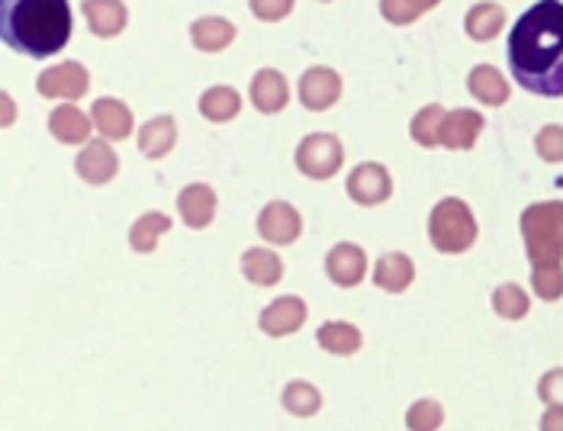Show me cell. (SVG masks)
I'll list each match as a JSON object with an SVG mask.
<instances>
[{"label":"cell","mask_w":563,"mask_h":431,"mask_svg":"<svg viewBox=\"0 0 563 431\" xmlns=\"http://www.w3.org/2000/svg\"><path fill=\"white\" fill-rule=\"evenodd\" d=\"M493 309H496V316H503V319H509V322H519V319L528 316L531 300H528V294L521 290L519 284H503V287H496V294H493Z\"/></svg>","instance_id":"30"},{"label":"cell","mask_w":563,"mask_h":431,"mask_svg":"<svg viewBox=\"0 0 563 431\" xmlns=\"http://www.w3.org/2000/svg\"><path fill=\"white\" fill-rule=\"evenodd\" d=\"M444 422V409L434 399H419L406 412V429L409 431H438Z\"/></svg>","instance_id":"32"},{"label":"cell","mask_w":563,"mask_h":431,"mask_svg":"<svg viewBox=\"0 0 563 431\" xmlns=\"http://www.w3.org/2000/svg\"><path fill=\"white\" fill-rule=\"evenodd\" d=\"M172 229V216L165 213H145L135 219V225L130 229V245L132 252H155L158 248V239Z\"/></svg>","instance_id":"27"},{"label":"cell","mask_w":563,"mask_h":431,"mask_svg":"<svg viewBox=\"0 0 563 431\" xmlns=\"http://www.w3.org/2000/svg\"><path fill=\"white\" fill-rule=\"evenodd\" d=\"M258 232L271 245H294L303 232V219L287 200H274L261 210Z\"/></svg>","instance_id":"8"},{"label":"cell","mask_w":563,"mask_h":431,"mask_svg":"<svg viewBox=\"0 0 563 431\" xmlns=\"http://www.w3.org/2000/svg\"><path fill=\"white\" fill-rule=\"evenodd\" d=\"M509 68L516 85L538 97H563V3L538 0L509 33Z\"/></svg>","instance_id":"1"},{"label":"cell","mask_w":563,"mask_h":431,"mask_svg":"<svg viewBox=\"0 0 563 431\" xmlns=\"http://www.w3.org/2000/svg\"><path fill=\"white\" fill-rule=\"evenodd\" d=\"M249 7L264 23H277L294 10V0H249Z\"/></svg>","instance_id":"35"},{"label":"cell","mask_w":563,"mask_h":431,"mask_svg":"<svg viewBox=\"0 0 563 431\" xmlns=\"http://www.w3.org/2000/svg\"><path fill=\"white\" fill-rule=\"evenodd\" d=\"M174 139H177V126H174V117H155L148 120L142 130H139V152L152 162L165 158L174 148Z\"/></svg>","instance_id":"21"},{"label":"cell","mask_w":563,"mask_h":431,"mask_svg":"<svg viewBox=\"0 0 563 431\" xmlns=\"http://www.w3.org/2000/svg\"><path fill=\"white\" fill-rule=\"evenodd\" d=\"M467 90L486 107H503L509 100V85H506L503 71L493 65H477L467 78Z\"/></svg>","instance_id":"22"},{"label":"cell","mask_w":563,"mask_h":431,"mask_svg":"<svg viewBox=\"0 0 563 431\" xmlns=\"http://www.w3.org/2000/svg\"><path fill=\"white\" fill-rule=\"evenodd\" d=\"M242 274L255 284V287H274L284 277V261L277 258L271 248H249L242 255Z\"/></svg>","instance_id":"23"},{"label":"cell","mask_w":563,"mask_h":431,"mask_svg":"<svg viewBox=\"0 0 563 431\" xmlns=\"http://www.w3.org/2000/svg\"><path fill=\"white\" fill-rule=\"evenodd\" d=\"M90 120H93V126H97V132H100L103 139H113V142L126 139L132 132V110L123 100H117V97H100V100H93Z\"/></svg>","instance_id":"15"},{"label":"cell","mask_w":563,"mask_h":431,"mask_svg":"<svg viewBox=\"0 0 563 431\" xmlns=\"http://www.w3.org/2000/svg\"><path fill=\"white\" fill-rule=\"evenodd\" d=\"M412 280H416V264H412V258H406L402 252L384 255L374 267V284L384 294H402Z\"/></svg>","instance_id":"19"},{"label":"cell","mask_w":563,"mask_h":431,"mask_svg":"<svg viewBox=\"0 0 563 431\" xmlns=\"http://www.w3.org/2000/svg\"><path fill=\"white\" fill-rule=\"evenodd\" d=\"M81 10H85L90 33H93V36H100V40H113V36H120V33H123V26H126V20H130V13H126V3H123V0H85V3H81Z\"/></svg>","instance_id":"14"},{"label":"cell","mask_w":563,"mask_h":431,"mask_svg":"<svg viewBox=\"0 0 563 431\" xmlns=\"http://www.w3.org/2000/svg\"><path fill=\"white\" fill-rule=\"evenodd\" d=\"M75 172H78L81 180L93 184V187L110 184L117 177V172H120V158L110 148V139H90L85 145V152L75 162Z\"/></svg>","instance_id":"9"},{"label":"cell","mask_w":563,"mask_h":431,"mask_svg":"<svg viewBox=\"0 0 563 431\" xmlns=\"http://www.w3.org/2000/svg\"><path fill=\"white\" fill-rule=\"evenodd\" d=\"M190 40L200 52H222L225 45L235 40V26L222 16H200L190 26Z\"/></svg>","instance_id":"25"},{"label":"cell","mask_w":563,"mask_h":431,"mask_svg":"<svg viewBox=\"0 0 563 431\" xmlns=\"http://www.w3.org/2000/svg\"><path fill=\"white\" fill-rule=\"evenodd\" d=\"M75 33L68 0H0V36L20 55L48 58Z\"/></svg>","instance_id":"2"},{"label":"cell","mask_w":563,"mask_h":431,"mask_svg":"<svg viewBox=\"0 0 563 431\" xmlns=\"http://www.w3.org/2000/svg\"><path fill=\"white\" fill-rule=\"evenodd\" d=\"M239 110H242V97H239V90H232V87L217 85L207 87V90L200 93V113H203L210 123H229V120L239 117Z\"/></svg>","instance_id":"24"},{"label":"cell","mask_w":563,"mask_h":431,"mask_svg":"<svg viewBox=\"0 0 563 431\" xmlns=\"http://www.w3.org/2000/svg\"><path fill=\"white\" fill-rule=\"evenodd\" d=\"M306 322V302L300 297H280L271 306H264V312L258 316V325L264 335L271 339H284L300 332Z\"/></svg>","instance_id":"11"},{"label":"cell","mask_w":563,"mask_h":431,"mask_svg":"<svg viewBox=\"0 0 563 431\" xmlns=\"http://www.w3.org/2000/svg\"><path fill=\"white\" fill-rule=\"evenodd\" d=\"M531 287L541 300L554 302L563 297V267H531Z\"/></svg>","instance_id":"33"},{"label":"cell","mask_w":563,"mask_h":431,"mask_svg":"<svg viewBox=\"0 0 563 431\" xmlns=\"http://www.w3.org/2000/svg\"><path fill=\"white\" fill-rule=\"evenodd\" d=\"M339 97H342V78H339L332 68H322V65L306 68L303 78H300V103H303L306 110L322 113V110H329Z\"/></svg>","instance_id":"10"},{"label":"cell","mask_w":563,"mask_h":431,"mask_svg":"<svg viewBox=\"0 0 563 431\" xmlns=\"http://www.w3.org/2000/svg\"><path fill=\"white\" fill-rule=\"evenodd\" d=\"M444 117H448V110L444 107H438V103H429V107H422L416 117H412V139L422 145V148H434V145H441V126H444Z\"/></svg>","instance_id":"29"},{"label":"cell","mask_w":563,"mask_h":431,"mask_svg":"<svg viewBox=\"0 0 563 431\" xmlns=\"http://www.w3.org/2000/svg\"><path fill=\"white\" fill-rule=\"evenodd\" d=\"M345 190L354 203H361V207H377V203H387V200H390L393 177L384 165L364 162V165H357L354 172L347 174Z\"/></svg>","instance_id":"7"},{"label":"cell","mask_w":563,"mask_h":431,"mask_svg":"<svg viewBox=\"0 0 563 431\" xmlns=\"http://www.w3.org/2000/svg\"><path fill=\"white\" fill-rule=\"evenodd\" d=\"M503 26H506V10H503L499 3H493V0L474 3V7L467 10V20H464L467 36L477 40V43L496 40V36L503 33Z\"/></svg>","instance_id":"20"},{"label":"cell","mask_w":563,"mask_h":431,"mask_svg":"<svg viewBox=\"0 0 563 431\" xmlns=\"http://www.w3.org/2000/svg\"><path fill=\"white\" fill-rule=\"evenodd\" d=\"M541 431H563V406H548L541 416Z\"/></svg>","instance_id":"37"},{"label":"cell","mask_w":563,"mask_h":431,"mask_svg":"<svg viewBox=\"0 0 563 431\" xmlns=\"http://www.w3.org/2000/svg\"><path fill=\"white\" fill-rule=\"evenodd\" d=\"M521 239L531 267H563V200L531 203L521 213Z\"/></svg>","instance_id":"3"},{"label":"cell","mask_w":563,"mask_h":431,"mask_svg":"<svg viewBox=\"0 0 563 431\" xmlns=\"http://www.w3.org/2000/svg\"><path fill=\"white\" fill-rule=\"evenodd\" d=\"M316 342L322 351H329V354H357L361 345H364V339H361V332L354 329V325H347V322H325V325H319V332H316Z\"/></svg>","instance_id":"26"},{"label":"cell","mask_w":563,"mask_h":431,"mask_svg":"<svg viewBox=\"0 0 563 431\" xmlns=\"http://www.w3.org/2000/svg\"><path fill=\"white\" fill-rule=\"evenodd\" d=\"M441 0H380V13L393 26H409L416 23L422 13H429Z\"/></svg>","instance_id":"31"},{"label":"cell","mask_w":563,"mask_h":431,"mask_svg":"<svg viewBox=\"0 0 563 431\" xmlns=\"http://www.w3.org/2000/svg\"><path fill=\"white\" fill-rule=\"evenodd\" d=\"M48 132L65 145H81L90 139V120L75 103H62L48 113Z\"/></svg>","instance_id":"18"},{"label":"cell","mask_w":563,"mask_h":431,"mask_svg":"<svg viewBox=\"0 0 563 431\" xmlns=\"http://www.w3.org/2000/svg\"><path fill=\"white\" fill-rule=\"evenodd\" d=\"M534 148L544 162L558 165L563 162V126H544L534 139Z\"/></svg>","instance_id":"34"},{"label":"cell","mask_w":563,"mask_h":431,"mask_svg":"<svg viewBox=\"0 0 563 431\" xmlns=\"http://www.w3.org/2000/svg\"><path fill=\"white\" fill-rule=\"evenodd\" d=\"M290 100V87L287 78L274 68H261L252 81V103L258 107L261 113H280Z\"/></svg>","instance_id":"17"},{"label":"cell","mask_w":563,"mask_h":431,"mask_svg":"<svg viewBox=\"0 0 563 431\" xmlns=\"http://www.w3.org/2000/svg\"><path fill=\"white\" fill-rule=\"evenodd\" d=\"M87 87H90V75H87V68L81 62H62V65H52V68H45L43 75L36 78V90L43 93V97H52V100H68V103H75V100H81L87 93Z\"/></svg>","instance_id":"6"},{"label":"cell","mask_w":563,"mask_h":431,"mask_svg":"<svg viewBox=\"0 0 563 431\" xmlns=\"http://www.w3.org/2000/svg\"><path fill=\"white\" fill-rule=\"evenodd\" d=\"M345 148L332 132H312L297 145V168L312 180H329L342 172Z\"/></svg>","instance_id":"5"},{"label":"cell","mask_w":563,"mask_h":431,"mask_svg":"<svg viewBox=\"0 0 563 431\" xmlns=\"http://www.w3.org/2000/svg\"><path fill=\"white\" fill-rule=\"evenodd\" d=\"M177 210H180V219L190 229H207L213 222V216H217V194H213V187H207V184H187L177 194Z\"/></svg>","instance_id":"13"},{"label":"cell","mask_w":563,"mask_h":431,"mask_svg":"<svg viewBox=\"0 0 563 431\" xmlns=\"http://www.w3.org/2000/svg\"><path fill=\"white\" fill-rule=\"evenodd\" d=\"M477 219L464 200L444 197L441 203H434L432 216H429V239L438 252L461 255L477 242Z\"/></svg>","instance_id":"4"},{"label":"cell","mask_w":563,"mask_h":431,"mask_svg":"<svg viewBox=\"0 0 563 431\" xmlns=\"http://www.w3.org/2000/svg\"><path fill=\"white\" fill-rule=\"evenodd\" d=\"M483 132V113L474 110H451L444 117V126H441V145L451 148V152H467L477 145V135Z\"/></svg>","instance_id":"16"},{"label":"cell","mask_w":563,"mask_h":431,"mask_svg":"<svg viewBox=\"0 0 563 431\" xmlns=\"http://www.w3.org/2000/svg\"><path fill=\"white\" fill-rule=\"evenodd\" d=\"M280 399H284V409L290 416H297V419H312L322 409V393L312 387V384H306V380L287 384Z\"/></svg>","instance_id":"28"},{"label":"cell","mask_w":563,"mask_h":431,"mask_svg":"<svg viewBox=\"0 0 563 431\" xmlns=\"http://www.w3.org/2000/svg\"><path fill=\"white\" fill-rule=\"evenodd\" d=\"M325 274L339 287H357L367 274V255L354 242H339L329 258H325Z\"/></svg>","instance_id":"12"},{"label":"cell","mask_w":563,"mask_h":431,"mask_svg":"<svg viewBox=\"0 0 563 431\" xmlns=\"http://www.w3.org/2000/svg\"><path fill=\"white\" fill-rule=\"evenodd\" d=\"M538 396L548 402V406H563V367L558 371H548L538 384Z\"/></svg>","instance_id":"36"}]
</instances>
